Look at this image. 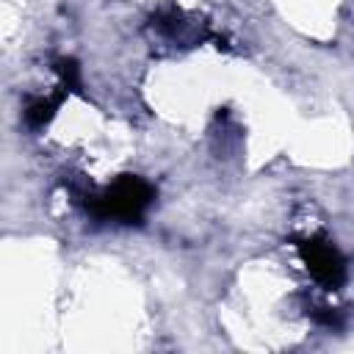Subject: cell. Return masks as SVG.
I'll list each match as a JSON object with an SVG mask.
<instances>
[{
	"label": "cell",
	"mask_w": 354,
	"mask_h": 354,
	"mask_svg": "<svg viewBox=\"0 0 354 354\" xmlns=\"http://www.w3.org/2000/svg\"><path fill=\"white\" fill-rule=\"evenodd\" d=\"M75 202L86 207L88 216L100 221H116V224H138L147 213V207L155 202V188L136 174L116 177L102 191H75Z\"/></svg>",
	"instance_id": "obj_1"
},
{
	"label": "cell",
	"mask_w": 354,
	"mask_h": 354,
	"mask_svg": "<svg viewBox=\"0 0 354 354\" xmlns=\"http://www.w3.org/2000/svg\"><path fill=\"white\" fill-rule=\"evenodd\" d=\"M310 277L324 285L326 290H337L343 282H346V260L343 254L335 249V243L324 235H313V238H304L296 243Z\"/></svg>",
	"instance_id": "obj_2"
},
{
	"label": "cell",
	"mask_w": 354,
	"mask_h": 354,
	"mask_svg": "<svg viewBox=\"0 0 354 354\" xmlns=\"http://www.w3.org/2000/svg\"><path fill=\"white\" fill-rule=\"evenodd\" d=\"M66 91H69V88L61 83L58 91H55L53 97H39V100H33V102L25 108V119H28V124H30V127H44V124L55 116V111H58L61 100L66 97Z\"/></svg>",
	"instance_id": "obj_3"
},
{
	"label": "cell",
	"mask_w": 354,
	"mask_h": 354,
	"mask_svg": "<svg viewBox=\"0 0 354 354\" xmlns=\"http://www.w3.org/2000/svg\"><path fill=\"white\" fill-rule=\"evenodd\" d=\"M55 72L61 77V83L69 88V91H80V69L72 58H58L55 61Z\"/></svg>",
	"instance_id": "obj_4"
}]
</instances>
